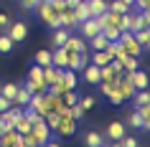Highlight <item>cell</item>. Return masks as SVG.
Returning a JSON list of instances; mask_svg holds the SVG:
<instances>
[{
	"instance_id": "2e32d148",
	"label": "cell",
	"mask_w": 150,
	"mask_h": 147,
	"mask_svg": "<svg viewBox=\"0 0 150 147\" xmlns=\"http://www.w3.org/2000/svg\"><path fill=\"white\" fill-rule=\"evenodd\" d=\"M132 38L140 43L145 51H148V46H150V33H148V25L145 28H137V31H132Z\"/></svg>"
},
{
	"instance_id": "8992f818",
	"label": "cell",
	"mask_w": 150,
	"mask_h": 147,
	"mask_svg": "<svg viewBox=\"0 0 150 147\" xmlns=\"http://www.w3.org/2000/svg\"><path fill=\"white\" fill-rule=\"evenodd\" d=\"M125 122H112L110 127H107V132H104V137L110 139V142H120V139L125 137Z\"/></svg>"
},
{
	"instance_id": "5bb4252c",
	"label": "cell",
	"mask_w": 150,
	"mask_h": 147,
	"mask_svg": "<svg viewBox=\"0 0 150 147\" xmlns=\"http://www.w3.org/2000/svg\"><path fill=\"white\" fill-rule=\"evenodd\" d=\"M28 99H31V91L25 89V86H18V91H16V96H13V104L16 107H28Z\"/></svg>"
},
{
	"instance_id": "cb8c5ba5",
	"label": "cell",
	"mask_w": 150,
	"mask_h": 147,
	"mask_svg": "<svg viewBox=\"0 0 150 147\" xmlns=\"http://www.w3.org/2000/svg\"><path fill=\"white\" fill-rule=\"evenodd\" d=\"M13 48H16V43H13V38H10L8 33L3 31V33H0V53H10Z\"/></svg>"
},
{
	"instance_id": "ba28073f",
	"label": "cell",
	"mask_w": 150,
	"mask_h": 147,
	"mask_svg": "<svg viewBox=\"0 0 150 147\" xmlns=\"http://www.w3.org/2000/svg\"><path fill=\"white\" fill-rule=\"evenodd\" d=\"M87 66V63L81 61V53L79 51H66V69H71V71H81Z\"/></svg>"
},
{
	"instance_id": "44dd1931",
	"label": "cell",
	"mask_w": 150,
	"mask_h": 147,
	"mask_svg": "<svg viewBox=\"0 0 150 147\" xmlns=\"http://www.w3.org/2000/svg\"><path fill=\"white\" fill-rule=\"evenodd\" d=\"M110 58H112V56L102 48V51H94V53L89 56V63H94V66H104V63H110Z\"/></svg>"
},
{
	"instance_id": "7402d4cb",
	"label": "cell",
	"mask_w": 150,
	"mask_h": 147,
	"mask_svg": "<svg viewBox=\"0 0 150 147\" xmlns=\"http://www.w3.org/2000/svg\"><path fill=\"white\" fill-rule=\"evenodd\" d=\"M31 127H33V122H31V119H28L25 114H21V117L16 119V124H13V129H16V132H21V134L31 132Z\"/></svg>"
},
{
	"instance_id": "6da1fadb",
	"label": "cell",
	"mask_w": 150,
	"mask_h": 147,
	"mask_svg": "<svg viewBox=\"0 0 150 147\" xmlns=\"http://www.w3.org/2000/svg\"><path fill=\"white\" fill-rule=\"evenodd\" d=\"M36 13H38V18L48 25V28H61V13H56L46 0H41V5L36 8Z\"/></svg>"
},
{
	"instance_id": "5b68a950",
	"label": "cell",
	"mask_w": 150,
	"mask_h": 147,
	"mask_svg": "<svg viewBox=\"0 0 150 147\" xmlns=\"http://www.w3.org/2000/svg\"><path fill=\"white\" fill-rule=\"evenodd\" d=\"M5 33L13 38V43H21V41H25V36H28V25L25 23H8Z\"/></svg>"
},
{
	"instance_id": "9c48e42d",
	"label": "cell",
	"mask_w": 150,
	"mask_h": 147,
	"mask_svg": "<svg viewBox=\"0 0 150 147\" xmlns=\"http://www.w3.org/2000/svg\"><path fill=\"white\" fill-rule=\"evenodd\" d=\"M127 127H132V129H150V119H145V117L137 114V109H132V114H130V119H127Z\"/></svg>"
},
{
	"instance_id": "d6a6232c",
	"label": "cell",
	"mask_w": 150,
	"mask_h": 147,
	"mask_svg": "<svg viewBox=\"0 0 150 147\" xmlns=\"http://www.w3.org/2000/svg\"><path fill=\"white\" fill-rule=\"evenodd\" d=\"M8 107H13V101H10L8 96H3V94H0V112H5Z\"/></svg>"
},
{
	"instance_id": "484cf974",
	"label": "cell",
	"mask_w": 150,
	"mask_h": 147,
	"mask_svg": "<svg viewBox=\"0 0 150 147\" xmlns=\"http://www.w3.org/2000/svg\"><path fill=\"white\" fill-rule=\"evenodd\" d=\"M102 33L107 36V41H117V38H120V33H122V31H120L117 25H107V23H104V25H102Z\"/></svg>"
},
{
	"instance_id": "d6986e66",
	"label": "cell",
	"mask_w": 150,
	"mask_h": 147,
	"mask_svg": "<svg viewBox=\"0 0 150 147\" xmlns=\"http://www.w3.org/2000/svg\"><path fill=\"white\" fill-rule=\"evenodd\" d=\"M28 107L41 112V114L46 117V104H43V94H31V99H28Z\"/></svg>"
},
{
	"instance_id": "83f0119b",
	"label": "cell",
	"mask_w": 150,
	"mask_h": 147,
	"mask_svg": "<svg viewBox=\"0 0 150 147\" xmlns=\"http://www.w3.org/2000/svg\"><path fill=\"white\" fill-rule=\"evenodd\" d=\"M16 91H18V84H5V86H0V94H3V96H8L10 101H13Z\"/></svg>"
},
{
	"instance_id": "9a60e30c",
	"label": "cell",
	"mask_w": 150,
	"mask_h": 147,
	"mask_svg": "<svg viewBox=\"0 0 150 147\" xmlns=\"http://www.w3.org/2000/svg\"><path fill=\"white\" fill-rule=\"evenodd\" d=\"M84 142H87V147H102L104 145V134H102V132H97V129H92V132H87Z\"/></svg>"
},
{
	"instance_id": "603a6c76",
	"label": "cell",
	"mask_w": 150,
	"mask_h": 147,
	"mask_svg": "<svg viewBox=\"0 0 150 147\" xmlns=\"http://www.w3.org/2000/svg\"><path fill=\"white\" fill-rule=\"evenodd\" d=\"M130 99H132L135 107H140V104H150V94H148V89H135V94Z\"/></svg>"
},
{
	"instance_id": "277c9868",
	"label": "cell",
	"mask_w": 150,
	"mask_h": 147,
	"mask_svg": "<svg viewBox=\"0 0 150 147\" xmlns=\"http://www.w3.org/2000/svg\"><path fill=\"white\" fill-rule=\"evenodd\" d=\"M76 132V119H71L69 114L59 117V124H56V134H64V137H71Z\"/></svg>"
},
{
	"instance_id": "f1b7e54d",
	"label": "cell",
	"mask_w": 150,
	"mask_h": 147,
	"mask_svg": "<svg viewBox=\"0 0 150 147\" xmlns=\"http://www.w3.org/2000/svg\"><path fill=\"white\" fill-rule=\"evenodd\" d=\"M122 69L125 71H135L137 69V56H125V58H122Z\"/></svg>"
},
{
	"instance_id": "4316f807",
	"label": "cell",
	"mask_w": 150,
	"mask_h": 147,
	"mask_svg": "<svg viewBox=\"0 0 150 147\" xmlns=\"http://www.w3.org/2000/svg\"><path fill=\"white\" fill-rule=\"evenodd\" d=\"M33 61L38 63V66H48V63H51V51H46V48L38 51V53L33 56Z\"/></svg>"
},
{
	"instance_id": "836d02e7",
	"label": "cell",
	"mask_w": 150,
	"mask_h": 147,
	"mask_svg": "<svg viewBox=\"0 0 150 147\" xmlns=\"http://www.w3.org/2000/svg\"><path fill=\"white\" fill-rule=\"evenodd\" d=\"M8 23H10L8 13H0V31H5V28H8Z\"/></svg>"
},
{
	"instance_id": "e0dca14e",
	"label": "cell",
	"mask_w": 150,
	"mask_h": 147,
	"mask_svg": "<svg viewBox=\"0 0 150 147\" xmlns=\"http://www.w3.org/2000/svg\"><path fill=\"white\" fill-rule=\"evenodd\" d=\"M69 28H64V25H61V28H54V36H51V43H54V48L56 46H64V41H66V38H69Z\"/></svg>"
},
{
	"instance_id": "52a82bcc",
	"label": "cell",
	"mask_w": 150,
	"mask_h": 147,
	"mask_svg": "<svg viewBox=\"0 0 150 147\" xmlns=\"http://www.w3.org/2000/svg\"><path fill=\"white\" fill-rule=\"evenodd\" d=\"M127 79L132 81L135 89H148V74L140 69H135V71H127Z\"/></svg>"
},
{
	"instance_id": "8fae6325",
	"label": "cell",
	"mask_w": 150,
	"mask_h": 147,
	"mask_svg": "<svg viewBox=\"0 0 150 147\" xmlns=\"http://www.w3.org/2000/svg\"><path fill=\"white\" fill-rule=\"evenodd\" d=\"M115 84H117L120 94H122V99H130V96L135 94V86H132V81H130V79H127L125 74H122V76H120L117 81H115Z\"/></svg>"
},
{
	"instance_id": "7a4b0ae2",
	"label": "cell",
	"mask_w": 150,
	"mask_h": 147,
	"mask_svg": "<svg viewBox=\"0 0 150 147\" xmlns=\"http://www.w3.org/2000/svg\"><path fill=\"white\" fill-rule=\"evenodd\" d=\"M31 142H33V147H41V145H46L48 139H51V129H48V124L46 122H36L31 127Z\"/></svg>"
},
{
	"instance_id": "4fadbf2b",
	"label": "cell",
	"mask_w": 150,
	"mask_h": 147,
	"mask_svg": "<svg viewBox=\"0 0 150 147\" xmlns=\"http://www.w3.org/2000/svg\"><path fill=\"white\" fill-rule=\"evenodd\" d=\"M81 71H84V79H87V84H92V86L99 84V66H94V63H87Z\"/></svg>"
},
{
	"instance_id": "f546056e",
	"label": "cell",
	"mask_w": 150,
	"mask_h": 147,
	"mask_svg": "<svg viewBox=\"0 0 150 147\" xmlns=\"http://www.w3.org/2000/svg\"><path fill=\"white\" fill-rule=\"evenodd\" d=\"M107 96H110L112 104H122V101H125V99H122V94H120V89H117V84L110 89V94H107Z\"/></svg>"
},
{
	"instance_id": "1f68e13d",
	"label": "cell",
	"mask_w": 150,
	"mask_h": 147,
	"mask_svg": "<svg viewBox=\"0 0 150 147\" xmlns=\"http://www.w3.org/2000/svg\"><path fill=\"white\" fill-rule=\"evenodd\" d=\"M38 5H41V0H21V8H23V10H31V13L38 8Z\"/></svg>"
},
{
	"instance_id": "d4e9b609",
	"label": "cell",
	"mask_w": 150,
	"mask_h": 147,
	"mask_svg": "<svg viewBox=\"0 0 150 147\" xmlns=\"http://www.w3.org/2000/svg\"><path fill=\"white\" fill-rule=\"evenodd\" d=\"M130 8L132 5H127L125 0H112V3H107V10H115V13H127Z\"/></svg>"
},
{
	"instance_id": "4dcf8cb0",
	"label": "cell",
	"mask_w": 150,
	"mask_h": 147,
	"mask_svg": "<svg viewBox=\"0 0 150 147\" xmlns=\"http://www.w3.org/2000/svg\"><path fill=\"white\" fill-rule=\"evenodd\" d=\"M76 104H79V107L84 109V112H87V109H92V107H94V96H81V99H76Z\"/></svg>"
},
{
	"instance_id": "7c38bea8",
	"label": "cell",
	"mask_w": 150,
	"mask_h": 147,
	"mask_svg": "<svg viewBox=\"0 0 150 147\" xmlns=\"http://www.w3.org/2000/svg\"><path fill=\"white\" fill-rule=\"evenodd\" d=\"M61 71H64V69L54 66V63H48V66H43V81H46V84H56V81L61 79Z\"/></svg>"
},
{
	"instance_id": "30bf717a",
	"label": "cell",
	"mask_w": 150,
	"mask_h": 147,
	"mask_svg": "<svg viewBox=\"0 0 150 147\" xmlns=\"http://www.w3.org/2000/svg\"><path fill=\"white\" fill-rule=\"evenodd\" d=\"M64 48L66 51H87V41L81 38V36H71L69 33V38L64 41Z\"/></svg>"
},
{
	"instance_id": "3957f363",
	"label": "cell",
	"mask_w": 150,
	"mask_h": 147,
	"mask_svg": "<svg viewBox=\"0 0 150 147\" xmlns=\"http://www.w3.org/2000/svg\"><path fill=\"white\" fill-rule=\"evenodd\" d=\"M0 147H23V134L16 132L13 127L0 134Z\"/></svg>"
},
{
	"instance_id": "ffe728a7",
	"label": "cell",
	"mask_w": 150,
	"mask_h": 147,
	"mask_svg": "<svg viewBox=\"0 0 150 147\" xmlns=\"http://www.w3.org/2000/svg\"><path fill=\"white\" fill-rule=\"evenodd\" d=\"M61 84H64V91H66V89H74V86H76V74L71 69H64L61 71Z\"/></svg>"
},
{
	"instance_id": "ac0fdd59",
	"label": "cell",
	"mask_w": 150,
	"mask_h": 147,
	"mask_svg": "<svg viewBox=\"0 0 150 147\" xmlns=\"http://www.w3.org/2000/svg\"><path fill=\"white\" fill-rule=\"evenodd\" d=\"M74 15H76V23H79V20H87V18H92V10H89L87 0H81L79 5H74Z\"/></svg>"
}]
</instances>
